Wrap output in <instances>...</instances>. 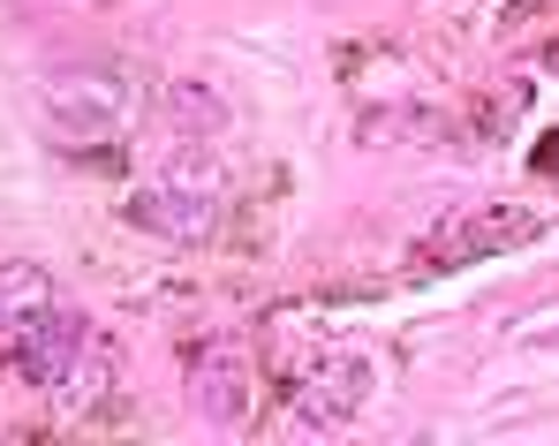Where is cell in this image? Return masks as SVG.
<instances>
[{
  "instance_id": "obj_1",
  "label": "cell",
  "mask_w": 559,
  "mask_h": 446,
  "mask_svg": "<svg viewBox=\"0 0 559 446\" xmlns=\"http://www.w3.org/2000/svg\"><path fill=\"white\" fill-rule=\"evenodd\" d=\"M530 227H537V212H522V205H492L484 220H454V227H438L431 243H417L409 273H438V265H469V258L514 250V243H522Z\"/></svg>"
},
{
  "instance_id": "obj_2",
  "label": "cell",
  "mask_w": 559,
  "mask_h": 446,
  "mask_svg": "<svg viewBox=\"0 0 559 446\" xmlns=\"http://www.w3.org/2000/svg\"><path fill=\"white\" fill-rule=\"evenodd\" d=\"M137 220L151 227V235H166V243H212L220 220H227V205H220V189L159 182V189H144V197H137Z\"/></svg>"
},
{
  "instance_id": "obj_3",
  "label": "cell",
  "mask_w": 559,
  "mask_h": 446,
  "mask_svg": "<svg viewBox=\"0 0 559 446\" xmlns=\"http://www.w3.org/2000/svg\"><path fill=\"white\" fill-rule=\"evenodd\" d=\"M243 401H250V363H243V348L204 356V363H197V409H204V417H220V424H235V417H243Z\"/></svg>"
},
{
  "instance_id": "obj_4",
  "label": "cell",
  "mask_w": 559,
  "mask_h": 446,
  "mask_svg": "<svg viewBox=\"0 0 559 446\" xmlns=\"http://www.w3.org/2000/svg\"><path fill=\"white\" fill-rule=\"evenodd\" d=\"M114 379H122V348L114 340H76V356H69V371H61V394L76 401V409H91L99 394H114Z\"/></svg>"
},
{
  "instance_id": "obj_5",
  "label": "cell",
  "mask_w": 559,
  "mask_h": 446,
  "mask_svg": "<svg viewBox=\"0 0 559 446\" xmlns=\"http://www.w3.org/2000/svg\"><path fill=\"white\" fill-rule=\"evenodd\" d=\"M356 401H363V363H333V371H325V379L302 394V417L325 432V424H340Z\"/></svg>"
},
{
  "instance_id": "obj_6",
  "label": "cell",
  "mask_w": 559,
  "mask_h": 446,
  "mask_svg": "<svg viewBox=\"0 0 559 446\" xmlns=\"http://www.w3.org/2000/svg\"><path fill=\"white\" fill-rule=\"evenodd\" d=\"M46 302H53V288H46L38 265H0V325H15V318H30Z\"/></svg>"
},
{
  "instance_id": "obj_7",
  "label": "cell",
  "mask_w": 559,
  "mask_h": 446,
  "mask_svg": "<svg viewBox=\"0 0 559 446\" xmlns=\"http://www.w3.org/2000/svg\"><path fill=\"white\" fill-rule=\"evenodd\" d=\"M552 8H559V0H514L499 23H507V30H522V23H537V15H552Z\"/></svg>"
}]
</instances>
